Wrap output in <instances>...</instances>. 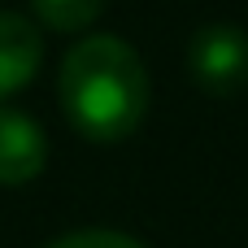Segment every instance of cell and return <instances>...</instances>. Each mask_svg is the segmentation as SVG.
<instances>
[{
  "instance_id": "obj_1",
  "label": "cell",
  "mask_w": 248,
  "mask_h": 248,
  "mask_svg": "<svg viewBox=\"0 0 248 248\" xmlns=\"http://www.w3.org/2000/svg\"><path fill=\"white\" fill-rule=\"evenodd\" d=\"M57 100L83 140L118 144L148 118L153 78L144 57L122 35H78L57 70Z\"/></svg>"
},
{
  "instance_id": "obj_2",
  "label": "cell",
  "mask_w": 248,
  "mask_h": 248,
  "mask_svg": "<svg viewBox=\"0 0 248 248\" xmlns=\"http://www.w3.org/2000/svg\"><path fill=\"white\" fill-rule=\"evenodd\" d=\"M187 74L214 100H235L248 92V31L235 22H205L187 35Z\"/></svg>"
},
{
  "instance_id": "obj_3",
  "label": "cell",
  "mask_w": 248,
  "mask_h": 248,
  "mask_svg": "<svg viewBox=\"0 0 248 248\" xmlns=\"http://www.w3.org/2000/svg\"><path fill=\"white\" fill-rule=\"evenodd\" d=\"M48 166V140L22 109L0 105V187H22Z\"/></svg>"
},
{
  "instance_id": "obj_4",
  "label": "cell",
  "mask_w": 248,
  "mask_h": 248,
  "mask_svg": "<svg viewBox=\"0 0 248 248\" xmlns=\"http://www.w3.org/2000/svg\"><path fill=\"white\" fill-rule=\"evenodd\" d=\"M39 61H44V35L35 17L0 9V100L22 92L39 74Z\"/></svg>"
},
{
  "instance_id": "obj_5",
  "label": "cell",
  "mask_w": 248,
  "mask_h": 248,
  "mask_svg": "<svg viewBox=\"0 0 248 248\" xmlns=\"http://www.w3.org/2000/svg\"><path fill=\"white\" fill-rule=\"evenodd\" d=\"M31 9H35V26H48L57 35H83L87 26L100 22L109 0H31Z\"/></svg>"
},
{
  "instance_id": "obj_6",
  "label": "cell",
  "mask_w": 248,
  "mask_h": 248,
  "mask_svg": "<svg viewBox=\"0 0 248 248\" xmlns=\"http://www.w3.org/2000/svg\"><path fill=\"white\" fill-rule=\"evenodd\" d=\"M48 248H148L144 240L126 235V231H109V227H78V231H65L57 235Z\"/></svg>"
}]
</instances>
